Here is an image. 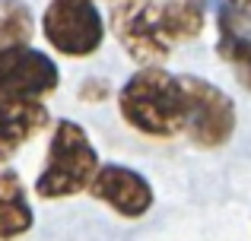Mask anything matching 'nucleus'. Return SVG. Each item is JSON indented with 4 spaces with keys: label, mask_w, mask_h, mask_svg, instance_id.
Returning <instances> with one entry per match:
<instances>
[{
    "label": "nucleus",
    "mask_w": 251,
    "mask_h": 241,
    "mask_svg": "<svg viewBox=\"0 0 251 241\" xmlns=\"http://www.w3.org/2000/svg\"><path fill=\"white\" fill-rule=\"evenodd\" d=\"M118 111L127 127L153 140L184 133V89L166 67H140L118 92Z\"/></svg>",
    "instance_id": "1"
},
{
    "label": "nucleus",
    "mask_w": 251,
    "mask_h": 241,
    "mask_svg": "<svg viewBox=\"0 0 251 241\" xmlns=\"http://www.w3.org/2000/svg\"><path fill=\"white\" fill-rule=\"evenodd\" d=\"M99 153L92 146L89 133L76 121L61 118L54 124L45 165L35 178V197L42 200H67L80 191H89L92 178L99 172Z\"/></svg>",
    "instance_id": "2"
},
{
    "label": "nucleus",
    "mask_w": 251,
    "mask_h": 241,
    "mask_svg": "<svg viewBox=\"0 0 251 241\" xmlns=\"http://www.w3.org/2000/svg\"><path fill=\"white\" fill-rule=\"evenodd\" d=\"M184 89V136L197 149H223L235 133V102L216 83L201 76H178Z\"/></svg>",
    "instance_id": "3"
},
{
    "label": "nucleus",
    "mask_w": 251,
    "mask_h": 241,
    "mask_svg": "<svg viewBox=\"0 0 251 241\" xmlns=\"http://www.w3.org/2000/svg\"><path fill=\"white\" fill-rule=\"evenodd\" d=\"M108 22L124 54L140 67H162L172 54V44L162 32L159 0H115Z\"/></svg>",
    "instance_id": "4"
},
{
    "label": "nucleus",
    "mask_w": 251,
    "mask_h": 241,
    "mask_svg": "<svg viewBox=\"0 0 251 241\" xmlns=\"http://www.w3.org/2000/svg\"><path fill=\"white\" fill-rule=\"evenodd\" d=\"M42 35L64 57H92L105 42V19L96 0H51L42 16Z\"/></svg>",
    "instance_id": "5"
},
{
    "label": "nucleus",
    "mask_w": 251,
    "mask_h": 241,
    "mask_svg": "<svg viewBox=\"0 0 251 241\" xmlns=\"http://www.w3.org/2000/svg\"><path fill=\"white\" fill-rule=\"evenodd\" d=\"M61 86V70L54 57L32 44L0 51V102L3 99H32L42 102L45 95L57 92Z\"/></svg>",
    "instance_id": "6"
},
{
    "label": "nucleus",
    "mask_w": 251,
    "mask_h": 241,
    "mask_svg": "<svg viewBox=\"0 0 251 241\" xmlns=\"http://www.w3.org/2000/svg\"><path fill=\"white\" fill-rule=\"evenodd\" d=\"M89 194L99 200V203L111 206L121 219H140L153 210V184L143 178L140 172L127 165H118V162H108V165H99L96 178L89 184Z\"/></svg>",
    "instance_id": "7"
},
{
    "label": "nucleus",
    "mask_w": 251,
    "mask_h": 241,
    "mask_svg": "<svg viewBox=\"0 0 251 241\" xmlns=\"http://www.w3.org/2000/svg\"><path fill=\"white\" fill-rule=\"evenodd\" d=\"M51 127V114L42 102L32 99H3L0 102V162L19 153L29 140Z\"/></svg>",
    "instance_id": "8"
},
{
    "label": "nucleus",
    "mask_w": 251,
    "mask_h": 241,
    "mask_svg": "<svg viewBox=\"0 0 251 241\" xmlns=\"http://www.w3.org/2000/svg\"><path fill=\"white\" fill-rule=\"evenodd\" d=\"M35 225V213L29 206V194L16 172H0V241H16Z\"/></svg>",
    "instance_id": "9"
},
{
    "label": "nucleus",
    "mask_w": 251,
    "mask_h": 241,
    "mask_svg": "<svg viewBox=\"0 0 251 241\" xmlns=\"http://www.w3.org/2000/svg\"><path fill=\"white\" fill-rule=\"evenodd\" d=\"M239 22L242 19L226 3L216 10V29H220V35H216V54H220V61H226L232 67L235 80L251 92V38L239 29Z\"/></svg>",
    "instance_id": "10"
},
{
    "label": "nucleus",
    "mask_w": 251,
    "mask_h": 241,
    "mask_svg": "<svg viewBox=\"0 0 251 241\" xmlns=\"http://www.w3.org/2000/svg\"><path fill=\"white\" fill-rule=\"evenodd\" d=\"M159 16L172 48L194 42L207 25V0H159Z\"/></svg>",
    "instance_id": "11"
},
{
    "label": "nucleus",
    "mask_w": 251,
    "mask_h": 241,
    "mask_svg": "<svg viewBox=\"0 0 251 241\" xmlns=\"http://www.w3.org/2000/svg\"><path fill=\"white\" fill-rule=\"evenodd\" d=\"M35 22H32V10L23 0H0V51L16 48V44H29Z\"/></svg>",
    "instance_id": "12"
},
{
    "label": "nucleus",
    "mask_w": 251,
    "mask_h": 241,
    "mask_svg": "<svg viewBox=\"0 0 251 241\" xmlns=\"http://www.w3.org/2000/svg\"><path fill=\"white\" fill-rule=\"evenodd\" d=\"M80 95H83L86 102H99V99L108 95V83H105V80H89V83H83Z\"/></svg>",
    "instance_id": "13"
},
{
    "label": "nucleus",
    "mask_w": 251,
    "mask_h": 241,
    "mask_svg": "<svg viewBox=\"0 0 251 241\" xmlns=\"http://www.w3.org/2000/svg\"><path fill=\"white\" fill-rule=\"evenodd\" d=\"M226 6L239 19H248V22H251V0H226Z\"/></svg>",
    "instance_id": "14"
},
{
    "label": "nucleus",
    "mask_w": 251,
    "mask_h": 241,
    "mask_svg": "<svg viewBox=\"0 0 251 241\" xmlns=\"http://www.w3.org/2000/svg\"><path fill=\"white\" fill-rule=\"evenodd\" d=\"M111 3H115V0H111Z\"/></svg>",
    "instance_id": "15"
}]
</instances>
